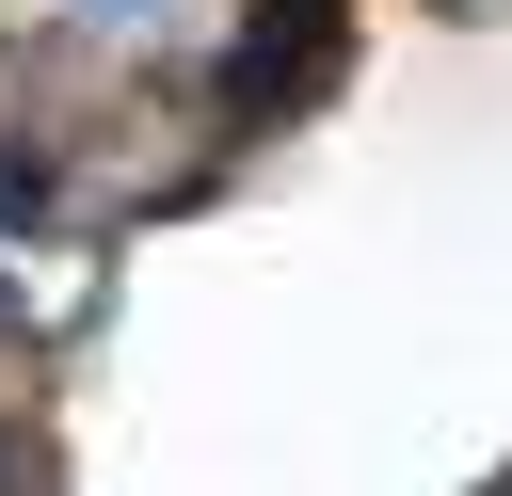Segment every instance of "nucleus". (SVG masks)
<instances>
[{
  "mask_svg": "<svg viewBox=\"0 0 512 496\" xmlns=\"http://www.w3.org/2000/svg\"><path fill=\"white\" fill-rule=\"evenodd\" d=\"M336 16H352V0H256V32L224 48V112H288V96L336 64Z\"/></svg>",
  "mask_w": 512,
  "mask_h": 496,
  "instance_id": "obj_1",
  "label": "nucleus"
},
{
  "mask_svg": "<svg viewBox=\"0 0 512 496\" xmlns=\"http://www.w3.org/2000/svg\"><path fill=\"white\" fill-rule=\"evenodd\" d=\"M32 208H48V160H32V144H0V224H32Z\"/></svg>",
  "mask_w": 512,
  "mask_h": 496,
  "instance_id": "obj_2",
  "label": "nucleus"
}]
</instances>
